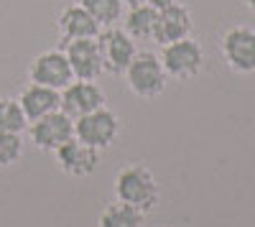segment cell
<instances>
[{"instance_id":"cell-1","label":"cell","mask_w":255,"mask_h":227,"mask_svg":"<svg viewBox=\"0 0 255 227\" xmlns=\"http://www.w3.org/2000/svg\"><path fill=\"white\" fill-rule=\"evenodd\" d=\"M115 197H118V202H125V204H130V207L148 215L158 204L161 189H158V181L151 174V169L135 163V166H125L118 171Z\"/></svg>"},{"instance_id":"cell-2","label":"cell","mask_w":255,"mask_h":227,"mask_svg":"<svg viewBox=\"0 0 255 227\" xmlns=\"http://www.w3.org/2000/svg\"><path fill=\"white\" fill-rule=\"evenodd\" d=\"M166 69L161 64V56L151 54V51H138L130 61V67L125 69V82L130 87L133 95L143 97V100H153L166 90Z\"/></svg>"},{"instance_id":"cell-3","label":"cell","mask_w":255,"mask_h":227,"mask_svg":"<svg viewBox=\"0 0 255 227\" xmlns=\"http://www.w3.org/2000/svg\"><path fill=\"white\" fill-rule=\"evenodd\" d=\"M118 133H120V117L108 105L74 120V138L92 146L100 153L113 146Z\"/></svg>"},{"instance_id":"cell-4","label":"cell","mask_w":255,"mask_h":227,"mask_svg":"<svg viewBox=\"0 0 255 227\" xmlns=\"http://www.w3.org/2000/svg\"><path fill=\"white\" fill-rule=\"evenodd\" d=\"M161 64L168 77L174 79H191L204 67V49L191 36L166 44L161 51Z\"/></svg>"},{"instance_id":"cell-5","label":"cell","mask_w":255,"mask_h":227,"mask_svg":"<svg viewBox=\"0 0 255 227\" xmlns=\"http://www.w3.org/2000/svg\"><path fill=\"white\" fill-rule=\"evenodd\" d=\"M97 46H100V54H102L105 72L113 74V77L125 74L133 56L138 54L135 41L125 33V28H118V26H108L105 31H100L97 33Z\"/></svg>"},{"instance_id":"cell-6","label":"cell","mask_w":255,"mask_h":227,"mask_svg":"<svg viewBox=\"0 0 255 227\" xmlns=\"http://www.w3.org/2000/svg\"><path fill=\"white\" fill-rule=\"evenodd\" d=\"M28 138L38 151L54 153L69 138H74V117H69L64 110L49 113L44 117L28 122Z\"/></svg>"},{"instance_id":"cell-7","label":"cell","mask_w":255,"mask_h":227,"mask_svg":"<svg viewBox=\"0 0 255 227\" xmlns=\"http://www.w3.org/2000/svg\"><path fill=\"white\" fill-rule=\"evenodd\" d=\"M28 79L33 82V85H44V87H51V90L61 92L74 79L64 49H49L44 54H38L28 67Z\"/></svg>"},{"instance_id":"cell-8","label":"cell","mask_w":255,"mask_h":227,"mask_svg":"<svg viewBox=\"0 0 255 227\" xmlns=\"http://www.w3.org/2000/svg\"><path fill=\"white\" fill-rule=\"evenodd\" d=\"M105 102H108L105 90L97 82H90V79H72L69 85L61 90V110L74 120L105 108Z\"/></svg>"},{"instance_id":"cell-9","label":"cell","mask_w":255,"mask_h":227,"mask_svg":"<svg viewBox=\"0 0 255 227\" xmlns=\"http://www.w3.org/2000/svg\"><path fill=\"white\" fill-rule=\"evenodd\" d=\"M222 56L230 69L240 74L255 72V28L235 26L222 36Z\"/></svg>"},{"instance_id":"cell-10","label":"cell","mask_w":255,"mask_h":227,"mask_svg":"<svg viewBox=\"0 0 255 227\" xmlns=\"http://www.w3.org/2000/svg\"><path fill=\"white\" fill-rule=\"evenodd\" d=\"M64 54L69 59V67L74 79H100L105 74L102 67V54L97 46V38H77V41H67Z\"/></svg>"},{"instance_id":"cell-11","label":"cell","mask_w":255,"mask_h":227,"mask_svg":"<svg viewBox=\"0 0 255 227\" xmlns=\"http://www.w3.org/2000/svg\"><path fill=\"white\" fill-rule=\"evenodd\" d=\"M54 156H56L59 169L74 179L92 176L95 169L100 166V151H95L92 146H87V143H82L77 138H69L64 146H59Z\"/></svg>"},{"instance_id":"cell-12","label":"cell","mask_w":255,"mask_h":227,"mask_svg":"<svg viewBox=\"0 0 255 227\" xmlns=\"http://www.w3.org/2000/svg\"><path fill=\"white\" fill-rule=\"evenodd\" d=\"M191 36V13L181 5L174 3L163 10H156V26H153V41L158 46H166L171 41Z\"/></svg>"},{"instance_id":"cell-13","label":"cell","mask_w":255,"mask_h":227,"mask_svg":"<svg viewBox=\"0 0 255 227\" xmlns=\"http://www.w3.org/2000/svg\"><path fill=\"white\" fill-rule=\"evenodd\" d=\"M18 102H20V110L28 117V122L44 117L49 113H56L61 110V92L59 90H51V87H44V85H31L23 87V92L18 95Z\"/></svg>"},{"instance_id":"cell-14","label":"cell","mask_w":255,"mask_h":227,"mask_svg":"<svg viewBox=\"0 0 255 227\" xmlns=\"http://www.w3.org/2000/svg\"><path fill=\"white\" fill-rule=\"evenodd\" d=\"M56 26H59V33L64 41H77V38H97V33L102 31V26L97 20L84 10L79 3L74 5H67L59 18H56Z\"/></svg>"},{"instance_id":"cell-15","label":"cell","mask_w":255,"mask_h":227,"mask_svg":"<svg viewBox=\"0 0 255 227\" xmlns=\"http://www.w3.org/2000/svg\"><path fill=\"white\" fill-rule=\"evenodd\" d=\"M97 227H145V212L125 202H113L100 212Z\"/></svg>"},{"instance_id":"cell-16","label":"cell","mask_w":255,"mask_h":227,"mask_svg":"<svg viewBox=\"0 0 255 227\" xmlns=\"http://www.w3.org/2000/svg\"><path fill=\"white\" fill-rule=\"evenodd\" d=\"M153 26H156V10L143 3L125 10V33L133 41H153Z\"/></svg>"},{"instance_id":"cell-17","label":"cell","mask_w":255,"mask_h":227,"mask_svg":"<svg viewBox=\"0 0 255 227\" xmlns=\"http://www.w3.org/2000/svg\"><path fill=\"white\" fill-rule=\"evenodd\" d=\"M77 3L87 10L102 28L118 26V20H123V15H125L123 0H77Z\"/></svg>"},{"instance_id":"cell-18","label":"cell","mask_w":255,"mask_h":227,"mask_svg":"<svg viewBox=\"0 0 255 227\" xmlns=\"http://www.w3.org/2000/svg\"><path fill=\"white\" fill-rule=\"evenodd\" d=\"M26 128H28V117L20 110V102L13 97H0V130L23 133Z\"/></svg>"},{"instance_id":"cell-19","label":"cell","mask_w":255,"mask_h":227,"mask_svg":"<svg viewBox=\"0 0 255 227\" xmlns=\"http://www.w3.org/2000/svg\"><path fill=\"white\" fill-rule=\"evenodd\" d=\"M23 156V135L0 130V169H8Z\"/></svg>"},{"instance_id":"cell-20","label":"cell","mask_w":255,"mask_h":227,"mask_svg":"<svg viewBox=\"0 0 255 227\" xmlns=\"http://www.w3.org/2000/svg\"><path fill=\"white\" fill-rule=\"evenodd\" d=\"M140 3L148 5V8H153V10H163V8H168V5L179 3V0H140Z\"/></svg>"},{"instance_id":"cell-21","label":"cell","mask_w":255,"mask_h":227,"mask_svg":"<svg viewBox=\"0 0 255 227\" xmlns=\"http://www.w3.org/2000/svg\"><path fill=\"white\" fill-rule=\"evenodd\" d=\"M245 5H248V8H250V10L255 13V0H245Z\"/></svg>"}]
</instances>
